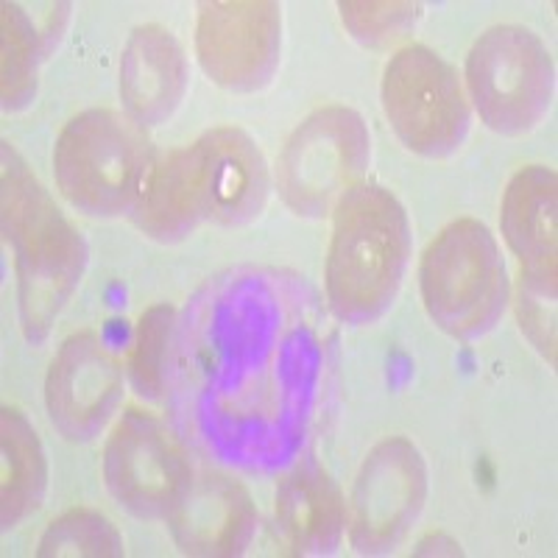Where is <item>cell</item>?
Instances as JSON below:
<instances>
[{"mask_svg":"<svg viewBox=\"0 0 558 558\" xmlns=\"http://www.w3.org/2000/svg\"><path fill=\"white\" fill-rule=\"evenodd\" d=\"M39 34L23 7L3 3V109L26 107L37 93Z\"/></svg>","mask_w":558,"mask_h":558,"instance_id":"cell-20","label":"cell"},{"mask_svg":"<svg viewBox=\"0 0 558 558\" xmlns=\"http://www.w3.org/2000/svg\"><path fill=\"white\" fill-rule=\"evenodd\" d=\"M132 218L143 235L159 243L184 241L198 223L207 221L196 146L173 148L154 159Z\"/></svg>","mask_w":558,"mask_h":558,"instance_id":"cell-15","label":"cell"},{"mask_svg":"<svg viewBox=\"0 0 558 558\" xmlns=\"http://www.w3.org/2000/svg\"><path fill=\"white\" fill-rule=\"evenodd\" d=\"M3 235L14 248L20 322L28 341H45L82 282L87 243L39 179L3 143Z\"/></svg>","mask_w":558,"mask_h":558,"instance_id":"cell-1","label":"cell"},{"mask_svg":"<svg viewBox=\"0 0 558 558\" xmlns=\"http://www.w3.org/2000/svg\"><path fill=\"white\" fill-rule=\"evenodd\" d=\"M187 93L182 45L157 23L134 28L121 57V98L140 126L166 123Z\"/></svg>","mask_w":558,"mask_h":558,"instance_id":"cell-14","label":"cell"},{"mask_svg":"<svg viewBox=\"0 0 558 558\" xmlns=\"http://www.w3.org/2000/svg\"><path fill=\"white\" fill-rule=\"evenodd\" d=\"M202 173L204 213L221 227H243L260 216L271 191L263 151L246 132L218 126L193 143Z\"/></svg>","mask_w":558,"mask_h":558,"instance_id":"cell-12","label":"cell"},{"mask_svg":"<svg viewBox=\"0 0 558 558\" xmlns=\"http://www.w3.org/2000/svg\"><path fill=\"white\" fill-rule=\"evenodd\" d=\"M372 157V137L361 114L349 107H324L293 129L277 162V191L302 218L332 216Z\"/></svg>","mask_w":558,"mask_h":558,"instance_id":"cell-6","label":"cell"},{"mask_svg":"<svg viewBox=\"0 0 558 558\" xmlns=\"http://www.w3.org/2000/svg\"><path fill=\"white\" fill-rule=\"evenodd\" d=\"M466 89L492 132L517 137L542 123L556 93L547 45L525 26L483 32L466 57Z\"/></svg>","mask_w":558,"mask_h":558,"instance_id":"cell-5","label":"cell"},{"mask_svg":"<svg viewBox=\"0 0 558 558\" xmlns=\"http://www.w3.org/2000/svg\"><path fill=\"white\" fill-rule=\"evenodd\" d=\"M168 525L187 556H238L252 542L257 514L241 483L213 472L184 488Z\"/></svg>","mask_w":558,"mask_h":558,"instance_id":"cell-13","label":"cell"},{"mask_svg":"<svg viewBox=\"0 0 558 558\" xmlns=\"http://www.w3.org/2000/svg\"><path fill=\"white\" fill-rule=\"evenodd\" d=\"M151 162V143L143 126L112 109L76 114L53 148L59 191L93 218L132 213Z\"/></svg>","mask_w":558,"mask_h":558,"instance_id":"cell-3","label":"cell"},{"mask_svg":"<svg viewBox=\"0 0 558 558\" xmlns=\"http://www.w3.org/2000/svg\"><path fill=\"white\" fill-rule=\"evenodd\" d=\"M341 9L343 26L357 43L368 45V48H386L391 43H400L422 17V7L418 3H338Z\"/></svg>","mask_w":558,"mask_h":558,"instance_id":"cell-22","label":"cell"},{"mask_svg":"<svg viewBox=\"0 0 558 558\" xmlns=\"http://www.w3.org/2000/svg\"><path fill=\"white\" fill-rule=\"evenodd\" d=\"M411 263L408 213L380 184H355L332 209L327 299L338 318L372 324L386 316Z\"/></svg>","mask_w":558,"mask_h":558,"instance_id":"cell-2","label":"cell"},{"mask_svg":"<svg viewBox=\"0 0 558 558\" xmlns=\"http://www.w3.org/2000/svg\"><path fill=\"white\" fill-rule=\"evenodd\" d=\"M39 558L68 556H123V539L118 527L93 508H70L48 525L37 547Z\"/></svg>","mask_w":558,"mask_h":558,"instance_id":"cell-19","label":"cell"},{"mask_svg":"<svg viewBox=\"0 0 558 558\" xmlns=\"http://www.w3.org/2000/svg\"><path fill=\"white\" fill-rule=\"evenodd\" d=\"M383 112L408 151L445 159L470 134V101L458 70L427 45H405L383 73Z\"/></svg>","mask_w":558,"mask_h":558,"instance_id":"cell-7","label":"cell"},{"mask_svg":"<svg viewBox=\"0 0 558 558\" xmlns=\"http://www.w3.org/2000/svg\"><path fill=\"white\" fill-rule=\"evenodd\" d=\"M427 470L422 452L402 436L368 452L349 506V542L363 556H380L405 539L425 506Z\"/></svg>","mask_w":558,"mask_h":558,"instance_id":"cell-10","label":"cell"},{"mask_svg":"<svg viewBox=\"0 0 558 558\" xmlns=\"http://www.w3.org/2000/svg\"><path fill=\"white\" fill-rule=\"evenodd\" d=\"M418 286L438 330L461 341L486 336L508 305L506 263L492 229L477 218L441 229L422 254Z\"/></svg>","mask_w":558,"mask_h":558,"instance_id":"cell-4","label":"cell"},{"mask_svg":"<svg viewBox=\"0 0 558 558\" xmlns=\"http://www.w3.org/2000/svg\"><path fill=\"white\" fill-rule=\"evenodd\" d=\"M173 327L171 305H151L137 322L134 347L129 355V380L140 397L157 400L166 386V349Z\"/></svg>","mask_w":558,"mask_h":558,"instance_id":"cell-21","label":"cell"},{"mask_svg":"<svg viewBox=\"0 0 558 558\" xmlns=\"http://www.w3.org/2000/svg\"><path fill=\"white\" fill-rule=\"evenodd\" d=\"M104 481L109 495L134 517L168 520L193 475L166 425L129 408L104 447Z\"/></svg>","mask_w":558,"mask_h":558,"instance_id":"cell-8","label":"cell"},{"mask_svg":"<svg viewBox=\"0 0 558 558\" xmlns=\"http://www.w3.org/2000/svg\"><path fill=\"white\" fill-rule=\"evenodd\" d=\"M282 51V9L271 0L202 3L196 57L202 70L229 93H257L277 73Z\"/></svg>","mask_w":558,"mask_h":558,"instance_id":"cell-9","label":"cell"},{"mask_svg":"<svg viewBox=\"0 0 558 558\" xmlns=\"http://www.w3.org/2000/svg\"><path fill=\"white\" fill-rule=\"evenodd\" d=\"M556 173L545 166L522 168L508 182L500 227L520 274H556Z\"/></svg>","mask_w":558,"mask_h":558,"instance_id":"cell-17","label":"cell"},{"mask_svg":"<svg viewBox=\"0 0 558 558\" xmlns=\"http://www.w3.org/2000/svg\"><path fill=\"white\" fill-rule=\"evenodd\" d=\"M123 375L96 332H76L62 343L45 377V405L68 441H93L121 402Z\"/></svg>","mask_w":558,"mask_h":558,"instance_id":"cell-11","label":"cell"},{"mask_svg":"<svg viewBox=\"0 0 558 558\" xmlns=\"http://www.w3.org/2000/svg\"><path fill=\"white\" fill-rule=\"evenodd\" d=\"M0 450H3V483H0V520L3 531L20 525L43 502L48 486V466L37 430L17 408H3L0 416Z\"/></svg>","mask_w":558,"mask_h":558,"instance_id":"cell-18","label":"cell"},{"mask_svg":"<svg viewBox=\"0 0 558 558\" xmlns=\"http://www.w3.org/2000/svg\"><path fill=\"white\" fill-rule=\"evenodd\" d=\"M517 313L522 332L556 366V274H520Z\"/></svg>","mask_w":558,"mask_h":558,"instance_id":"cell-23","label":"cell"},{"mask_svg":"<svg viewBox=\"0 0 558 558\" xmlns=\"http://www.w3.org/2000/svg\"><path fill=\"white\" fill-rule=\"evenodd\" d=\"M274 517L279 536L296 556L332 553L347 525L341 492L318 463H302L279 483Z\"/></svg>","mask_w":558,"mask_h":558,"instance_id":"cell-16","label":"cell"}]
</instances>
